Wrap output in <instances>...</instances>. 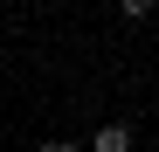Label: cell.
Returning a JSON list of instances; mask_svg holds the SVG:
<instances>
[{
	"instance_id": "cell-1",
	"label": "cell",
	"mask_w": 159,
	"mask_h": 152,
	"mask_svg": "<svg viewBox=\"0 0 159 152\" xmlns=\"http://www.w3.org/2000/svg\"><path fill=\"white\" fill-rule=\"evenodd\" d=\"M97 152H131V124H97Z\"/></svg>"
},
{
	"instance_id": "cell-2",
	"label": "cell",
	"mask_w": 159,
	"mask_h": 152,
	"mask_svg": "<svg viewBox=\"0 0 159 152\" xmlns=\"http://www.w3.org/2000/svg\"><path fill=\"white\" fill-rule=\"evenodd\" d=\"M152 7H159V0H118V14H125V21H145Z\"/></svg>"
}]
</instances>
